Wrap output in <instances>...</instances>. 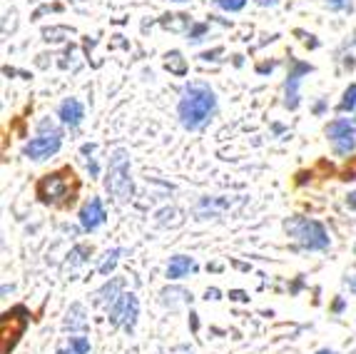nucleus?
<instances>
[{
  "label": "nucleus",
  "mask_w": 356,
  "mask_h": 354,
  "mask_svg": "<svg viewBox=\"0 0 356 354\" xmlns=\"http://www.w3.org/2000/svg\"><path fill=\"white\" fill-rule=\"evenodd\" d=\"M214 110H217V95L207 83L192 80V83L184 85L177 102V118L184 130H202L204 125L212 120Z\"/></svg>",
  "instance_id": "nucleus-1"
},
{
  "label": "nucleus",
  "mask_w": 356,
  "mask_h": 354,
  "mask_svg": "<svg viewBox=\"0 0 356 354\" xmlns=\"http://www.w3.org/2000/svg\"><path fill=\"white\" fill-rule=\"evenodd\" d=\"M107 195L118 202H127L132 197V175H130V153L125 148L113 150L110 162H107V177H105Z\"/></svg>",
  "instance_id": "nucleus-2"
},
{
  "label": "nucleus",
  "mask_w": 356,
  "mask_h": 354,
  "mask_svg": "<svg viewBox=\"0 0 356 354\" xmlns=\"http://www.w3.org/2000/svg\"><path fill=\"white\" fill-rule=\"evenodd\" d=\"M284 227H286V232L299 243V247L309 249V252H321V249H327L329 245H332L327 227H324L319 220L291 217Z\"/></svg>",
  "instance_id": "nucleus-3"
},
{
  "label": "nucleus",
  "mask_w": 356,
  "mask_h": 354,
  "mask_svg": "<svg viewBox=\"0 0 356 354\" xmlns=\"http://www.w3.org/2000/svg\"><path fill=\"white\" fill-rule=\"evenodd\" d=\"M60 148H63V130H60L58 125L50 123V120H40L38 137L25 142L23 155L28 160H33V162H42V160H50L53 155H58Z\"/></svg>",
  "instance_id": "nucleus-4"
},
{
  "label": "nucleus",
  "mask_w": 356,
  "mask_h": 354,
  "mask_svg": "<svg viewBox=\"0 0 356 354\" xmlns=\"http://www.w3.org/2000/svg\"><path fill=\"white\" fill-rule=\"evenodd\" d=\"M72 177H75L72 170H60V172H50V175H42L35 187L40 202H45V205H67V202L75 200L72 197L75 190H70Z\"/></svg>",
  "instance_id": "nucleus-5"
},
{
  "label": "nucleus",
  "mask_w": 356,
  "mask_h": 354,
  "mask_svg": "<svg viewBox=\"0 0 356 354\" xmlns=\"http://www.w3.org/2000/svg\"><path fill=\"white\" fill-rule=\"evenodd\" d=\"M137 317H140V300H137L135 292H122L120 300H115L107 307V322L125 332L135 330Z\"/></svg>",
  "instance_id": "nucleus-6"
},
{
  "label": "nucleus",
  "mask_w": 356,
  "mask_h": 354,
  "mask_svg": "<svg viewBox=\"0 0 356 354\" xmlns=\"http://www.w3.org/2000/svg\"><path fill=\"white\" fill-rule=\"evenodd\" d=\"M327 137L332 140V150L339 157H349L356 150V118H337L327 125Z\"/></svg>",
  "instance_id": "nucleus-7"
},
{
  "label": "nucleus",
  "mask_w": 356,
  "mask_h": 354,
  "mask_svg": "<svg viewBox=\"0 0 356 354\" xmlns=\"http://www.w3.org/2000/svg\"><path fill=\"white\" fill-rule=\"evenodd\" d=\"M28 322H30V312L23 305H18V307H13L10 312L3 314V354H8L18 344V339L25 334Z\"/></svg>",
  "instance_id": "nucleus-8"
},
{
  "label": "nucleus",
  "mask_w": 356,
  "mask_h": 354,
  "mask_svg": "<svg viewBox=\"0 0 356 354\" xmlns=\"http://www.w3.org/2000/svg\"><path fill=\"white\" fill-rule=\"evenodd\" d=\"M309 72H314V68L309 66V63L291 60V70H289V75H286V83H284V107L286 110H297L299 107V102H302L299 88H302L304 77H307Z\"/></svg>",
  "instance_id": "nucleus-9"
},
{
  "label": "nucleus",
  "mask_w": 356,
  "mask_h": 354,
  "mask_svg": "<svg viewBox=\"0 0 356 354\" xmlns=\"http://www.w3.org/2000/svg\"><path fill=\"white\" fill-rule=\"evenodd\" d=\"M77 220H80V227L85 232H95L97 227H102L107 220V213L100 197H90L83 205V210H80V215H77Z\"/></svg>",
  "instance_id": "nucleus-10"
},
{
  "label": "nucleus",
  "mask_w": 356,
  "mask_h": 354,
  "mask_svg": "<svg viewBox=\"0 0 356 354\" xmlns=\"http://www.w3.org/2000/svg\"><path fill=\"white\" fill-rule=\"evenodd\" d=\"M58 118L63 125H67L70 130H77L85 120V107L83 102L77 100V98H65V100L60 102L58 107Z\"/></svg>",
  "instance_id": "nucleus-11"
},
{
  "label": "nucleus",
  "mask_w": 356,
  "mask_h": 354,
  "mask_svg": "<svg viewBox=\"0 0 356 354\" xmlns=\"http://www.w3.org/2000/svg\"><path fill=\"white\" fill-rule=\"evenodd\" d=\"M197 272V262L195 257H187V254H175L172 260L167 262L165 277L167 279H184L187 275Z\"/></svg>",
  "instance_id": "nucleus-12"
},
{
  "label": "nucleus",
  "mask_w": 356,
  "mask_h": 354,
  "mask_svg": "<svg viewBox=\"0 0 356 354\" xmlns=\"http://www.w3.org/2000/svg\"><path fill=\"white\" fill-rule=\"evenodd\" d=\"M65 327L70 334H83L85 330H88V312H85L83 305H72L70 309H67V317H65Z\"/></svg>",
  "instance_id": "nucleus-13"
},
{
  "label": "nucleus",
  "mask_w": 356,
  "mask_h": 354,
  "mask_svg": "<svg viewBox=\"0 0 356 354\" xmlns=\"http://www.w3.org/2000/svg\"><path fill=\"white\" fill-rule=\"evenodd\" d=\"M125 292V279L122 277H110V282H105L100 289H97V302L110 307L115 300H120V295Z\"/></svg>",
  "instance_id": "nucleus-14"
},
{
  "label": "nucleus",
  "mask_w": 356,
  "mask_h": 354,
  "mask_svg": "<svg viewBox=\"0 0 356 354\" xmlns=\"http://www.w3.org/2000/svg\"><path fill=\"white\" fill-rule=\"evenodd\" d=\"M160 302L165 305V307L177 309V307H182V305H190L192 295L190 292H184V289H179V287H165L160 292Z\"/></svg>",
  "instance_id": "nucleus-15"
},
{
  "label": "nucleus",
  "mask_w": 356,
  "mask_h": 354,
  "mask_svg": "<svg viewBox=\"0 0 356 354\" xmlns=\"http://www.w3.org/2000/svg\"><path fill=\"white\" fill-rule=\"evenodd\" d=\"M160 25L170 33H187L192 28L190 15H182V13H175V15H162Z\"/></svg>",
  "instance_id": "nucleus-16"
},
{
  "label": "nucleus",
  "mask_w": 356,
  "mask_h": 354,
  "mask_svg": "<svg viewBox=\"0 0 356 354\" xmlns=\"http://www.w3.org/2000/svg\"><path fill=\"white\" fill-rule=\"evenodd\" d=\"M58 354H90V339L85 334L67 337V344Z\"/></svg>",
  "instance_id": "nucleus-17"
},
{
  "label": "nucleus",
  "mask_w": 356,
  "mask_h": 354,
  "mask_svg": "<svg viewBox=\"0 0 356 354\" xmlns=\"http://www.w3.org/2000/svg\"><path fill=\"white\" fill-rule=\"evenodd\" d=\"M165 68L172 75H187V60H184V55L179 53V50H170V53L165 55Z\"/></svg>",
  "instance_id": "nucleus-18"
},
{
  "label": "nucleus",
  "mask_w": 356,
  "mask_h": 354,
  "mask_svg": "<svg viewBox=\"0 0 356 354\" xmlns=\"http://www.w3.org/2000/svg\"><path fill=\"white\" fill-rule=\"evenodd\" d=\"M122 254H125V249H122V247L110 249V252L105 254V260L100 262V267H97V270H100V275H105V277H107V275L115 270V265H118V260L122 257Z\"/></svg>",
  "instance_id": "nucleus-19"
},
{
  "label": "nucleus",
  "mask_w": 356,
  "mask_h": 354,
  "mask_svg": "<svg viewBox=\"0 0 356 354\" xmlns=\"http://www.w3.org/2000/svg\"><path fill=\"white\" fill-rule=\"evenodd\" d=\"M337 110L339 112H354L356 110V83H351L349 88L344 90V95H341V102H339Z\"/></svg>",
  "instance_id": "nucleus-20"
},
{
  "label": "nucleus",
  "mask_w": 356,
  "mask_h": 354,
  "mask_svg": "<svg viewBox=\"0 0 356 354\" xmlns=\"http://www.w3.org/2000/svg\"><path fill=\"white\" fill-rule=\"evenodd\" d=\"M209 33V23H192V28L184 33L190 43H202Z\"/></svg>",
  "instance_id": "nucleus-21"
},
{
  "label": "nucleus",
  "mask_w": 356,
  "mask_h": 354,
  "mask_svg": "<svg viewBox=\"0 0 356 354\" xmlns=\"http://www.w3.org/2000/svg\"><path fill=\"white\" fill-rule=\"evenodd\" d=\"M214 6L220 8V10H227V13H239L244 10V6L250 3V0H212Z\"/></svg>",
  "instance_id": "nucleus-22"
},
{
  "label": "nucleus",
  "mask_w": 356,
  "mask_h": 354,
  "mask_svg": "<svg viewBox=\"0 0 356 354\" xmlns=\"http://www.w3.org/2000/svg\"><path fill=\"white\" fill-rule=\"evenodd\" d=\"M324 6L334 13H346V10L351 13V8H354L351 6V0H324Z\"/></svg>",
  "instance_id": "nucleus-23"
},
{
  "label": "nucleus",
  "mask_w": 356,
  "mask_h": 354,
  "mask_svg": "<svg viewBox=\"0 0 356 354\" xmlns=\"http://www.w3.org/2000/svg\"><path fill=\"white\" fill-rule=\"evenodd\" d=\"M85 165H88L90 177H97V175H100V165H97V160L92 157V155H88V157H85Z\"/></svg>",
  "instance_id": "nucleus-24"
},
{
  "label": "nucleus",
  "mask_w": 356,
  "mask_h": 354,
  "mask_svg": "<svg viewBox=\"0 0 356 354\" xmlns=\"http://www.w3.org/2000/svg\"><path fill=\"white\" fill-rule=\"evenodd\" d=\"M217 55H222V47H214L212 53H202L200 58H202L204 63H207V60H217Z\"/></svg>",
  "instance_id": "nucleus-25"
},
{
  "label": "nucleus",
  "mask_w": 356,
  "mask_h": 354,
  "mask_svg": "<svg viewBox=\"0 0 356 354\" xmlns=\"http://www.w3.org/2000/svg\"><path fill=\"white\" fill-rule=\"evenodd\" d=\"M341 180H346V183H349V180H356V167H346Z\"/></svg>",
  "instance_id": "nucleus-26"
},
{
  "label": "nucleus",
  "mask_w": 356,
  "mask_h": 354,
  "mask_svg": "<svg viewBox=\"0 0 356 354\" xmlns=\"http://www.w3.org/2000/svg\"><path fill=\"white\" fill-rule=\"evenodd\" d=\"M204 300H207V302L209 300H220V289H214V287L207 289V292H204Z\"/></svg>",
  "instance_id": "nucleus-27"
},
{
  "label": "nucleus",
  "mask_w": 356,
  "mask_h": 354,
  "mask_svg": "<svg viewBox=\"0 0 356 354\" xmlns=\"http://www.w3.org/2000/svg\"><path fill=\"white\" fill-rule=\"evenodd\" d=\"M344 307H346V302H344V297H339L337 302H334V312H344Z\"/></svg>",
  "instance_id": "nucleus-28"
},
{
  "label": "nucleus",
  "mask_w": 356,
  "mask_h": 354,
  "mask_svg": "<svg viewBox=\"0 0 356 354\" xmlns=\"http://www.w3.org/2000/svg\"><path fill=\"white\" fill-rule=\"evenodd\" d=\"M257 6H261V8H274V6H280V0H254Z\"/></svg>",
  "instance_id": "nucleus-29"
},
{
  "label": "nucleus",
  "mask_w": 356,
  "mask_h": 354,
  "mask_svg": "<svg viewBox=\"0 0 356 354\" xmlns=\"http://www.w3.org/2000/svg\"><path fill=\"white\" fill-rule=\"evenodd\" d=\"M346 207H349V210H356V192H351V195L346 197Z\"/></svg>",
  "instance_id": "nucleus-30"
},
{
  "label": "nucleus",
  "mask_w": 356,
  "mask_h": 354,
  "mask_svg": "<svg viewBox=\"0 0 356 354\" xmlns=\"http://www.w3.org/2000/svg\"><path fill=\"white\" fill-rule=\"evenodd\" d=\"M232 300H237V302H242V300H247V295H244V292H239V289H237V292H232Z\"/></svg>",
  "instance_id": "nucleus-31"
},
{
  "label": "nucleus",
  "mask_w": 356,
  "mask_h": 354,
  "mask_svg": "<svg viewBox=\"0 0 356 354\" xmlns=\"http://www.w3.org/2000/svg\"><path fill=\"white\" fill-rule=\"evenodd\" d=\"M257 70H259V72H272V70H274V63H269V66L264 63V66H259Z\"/></svg>",
  "instance_id": "nucleus-32"
},
{
  "label": "nucleus",
  "mask_w": 356,
  "mask_h": 354,
  "mask_svg": "<svg viewBox=\"0 0 356 354\" xmlns=\"http://www.w3.org/2000/svg\"><path fill=\"white\" fill-rule=\"evenodd\" d=\"M324 107H327V102L319 100V102H316V105H314V112H316V115H321V112H324Z\"/></svg>",
  "instance_id": "nucleus-33"
},
{
  "label": "nucleus",
  "mask_w": 356,
  "mask_h": 354,
  "mask_svg": "<svg viewBox=\"0 0 356 354\" xmlns=\"http://www.w3.org/2000/svg\"><path fill=\"white\" fill-rule=\"evenodd\" d=\"M190 325H192V332H197V327H200V322H197V314H195V312L190 314Z\"/></svg>",
  "instance_id": "nucleus-34"
},
{
  "label": "nucleus",
  "mask_w": 356,
  "mask_h": 354,
  "mask_svg": "<svg viewBox=\"0 0 356 354\" xmlns=\"http://www.w3.org/2000/svg\"><path fill=\"white\" fill-rule=\"evenodd\" d=\"M346 284H349L351 289H356V275H354V277H346Z\"/></svg>",
  "instance_id": "nucleus-35"
},
{
  "label": "nucleus",
  "mask_w": 356,
  "mask_h": 354,
  "mask_svg": "<svg viewBox=\"0 0 356 354\" xmlns=\"http://www.w3.org/2000/svg\"><path fill=\"white\" fill-rule=\"evenodd\" d=\"M316 354H337V352H334V349H319Z\"/></svg>",
  "instance_id": "nucleus-36"
},
{
  "label": "nucleus",
  "mask_w": 356,
  "mask_h": 354,
  "mask_svg": "<svg viewBox=\"0 0 356 354\" xmlns=\"http://www.w3.org/2000/svg\"><path fill=\"white\" fill-rule=\"evenodd\" d=\"M172 3H187V0H172Z\"/></svg>",
  "instance_id": "nucleus-37"
},
{
  "label": "nucleus",
  "mask_w": 356,
  "mask_h": 354,
  "mask_svg": "<svg viewBox=\"0 0 356 354\" xmlns=\"http://www.w3.org/2000/svg\"><path fill=\"white\" fill-rule=\"evenodd\" d=\"M354 254H356V245H354Z\"/></svg>",
  "instance_id": "nucleus-38"
}]
</instances>
